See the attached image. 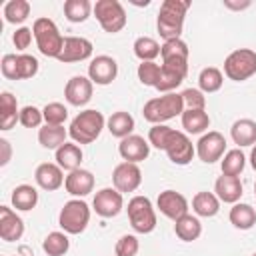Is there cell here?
Wrapping results in <instances>:
<instances>
[{"label": "cell", "mask_w": 256, "mask_h": 256, "mask_svg": "<svg viewBox=\"0 0 256 256\" xmlns=\"http://www.w3.org/2000/svg\"><path fill=\"white\" fill-rule=\"evenodd\" d=\"M188 8H190V0H164L160 4L156 28H158V34L164 38V42L182 36Z\"/></svg>", "instance_id": "1"}, {"label": "cell", "mask_w": 256, "mask_h": 256, "mask_svg": "<svg viewBox=\"0 0 256 256\" xmlns=\"http://www.w3.org/2000/svg\"><path fill=\"white\" fill-rule=\"evenodd\" d=\"M106 128V118L100 110H94V108H88V110H82L78 112L70 126H68V136L72 138V142L76 144H92L100 134L102 130Z\"/></svg>", "instance_id": "2"}, {"label": "cell", "mask_w": 256, "mask_h": 256, "mask_svg": "<svg viewBox=\"0 0 256 256\" xmlns=\"http://www.w3.org/2000/svg\"><path fill=\"white\" fill-rule=\"evenodd\" d=\"M182 112H184V100H182V94L178 92H168V94L150 98L142 108L144 120H148L152 126L164 124L176 116H182Z\"/></svg>", "instance_id": "3"}, {"label": "cell", "mask_w": 256, "mask_h": 256, "mask_svg": "<svg viewBox=\"0 0 256 256\" xmlns=\"http://www.w3.org/2000/svg\"><path fill=\"white\" fill-rule=\"evenodd\" d=\"M32 32H34V40H36L40 54H44L46 58L58 60V56L62 54V48H64V36L60 34L54 20L44 18V16L36 18L32 24Z\"/></svg>", "instance_id": "4"}, {"label": "cell", "mask_w": 256, "mask_h": 256, "mask_svg": "<svg viewBox=\"0 0 256 256\" xmlns=\"http://www.w3.org/2000/svg\"><path fill=\"white\" fill-rule=\"evenodd\" d=\"M126 212H128V220H130V226H132L134 232L150 234L156 228L158 218H156V210H154L150 198H146V196H132L128 200Z\"/></svg>", "instance_id": "5"}, {"label": "cell", "mask_w": 256, "mask_h": 256, "mask_svg": "<svg viewBox=\"0 0 256 256\" xmlns=\"http://www.w3.org/2000/svg\"><path fill=\"white\" fill-rule=\"evenodd\" d=\"M88 222H90V206L82 198L68 200L58 214V224L66 234H82L88 228Z\"/></svg>", "instance_id": "6"}, {"label": "cell", "mask_w": 256, "mask_h": 256, "mask_svg": "<svg viewBox=\"0 0 256 256\" xmlns=\"http://www.w3.org/2000/svg\"><path fill=\"white\" fill-rule=\"evenodd\" d=\"M224 74L234 82H244L256 74V52L250 48H238L224 60Z\"/></svg>", "instance_id": "7"}, {"label": "cell", "mask_w": 256, "mask_h": 256, "mask_svg": "<svg viewBox=\"0 0 256 256\" xmlns=\"http://www.w3.org/2000/svg\"><path fill=\"white\" fill-rule=\"evenodd\" d=\"M94 16L100 22L102 30L108 34H116L126 26V10L118 0H98L94 4Z\"/></svg>", "instance_id": "8"}, {"label": "cell", "mask_w": 256, "mask_h": 256, "mask_svg": "<svg viewBox=\"0 0 256 256\" xmlns=\"http://www.w3.org/2000/svg\"><path fill=\"white\" fill-rule=\"evenodd\" d=\"M168 160L172 164H178V166H186L192 162L194 154H196V146L192 144V140L188 138L186 132H180V130H172L168 142H166V148H164Z\"/></svg>", "instance_id": "9"}, {"label": "cell", "mask_w": 256, "mask_h": 256, "mask_svg": "<svg viewBox=\"0 0 256 256\" xmlns=\"http://www.w3.org/2000/svg\"><path fill=\"white\" fill-rule=\"evenodd\" d=\"M226 154V138L218 130H208L196 142V156L204 164H214Z\"/></svg>", "instance_id": "10"}, {"label": "cell", "mask_w": 256, "mask_h": 256, "mask_svg": "<svg viewBox=\"0 0 256 256\" xmlns=\"http://www.w3.org/2000/svg\"><path fill=\"white\" fill-rule=\"evenodd\" d=\"M92 208L98 216L102 218H114L122 212L124 208V196L122 192H118L114 186L112 188H102L94 194V200H92Z\"/></svg>", "instance_id": "11"}, {"label": "cell", "mask_w": 256, "mask_h": 256, "mask_svg": "<svg viewBox=\"0 0 256 256\" xmlns=\"http://www.w3.org/2000/svg\"><path fill=\"white\" fill-rule=\"evenodd\" d=\"M112 184L118 192H134L142 184V170L134 162H120L112 170Z\"/></svg>", "instance_id": "12"}, {"label": "cell", "mask_w": 256, "mask_h": 256, "mask_svg": "<svg viewBox=\"0 0 256 256\" xmlns=\"http://www.w3.org/2000/svg\"><path fill=\"white\" fill-rule=\"evenodd\" d=\"M118 76V62L112 56L100 54L90 60L88 64V78L98 86H108Z\"/></svg>", "instance_id": "13"}, {"label": "cell", "mask_w": 256, "mask_h": 256, "mask_svg": "<svg viewBox=\"0 0 256 256\" xmlns=\"http://www.w3.org/2000/svg\"><path fill=\"white\" fill-rule=\"evenodd\" d=\"M94 82L88 76H72L64 86V98L70 106H86L92 100Z\"/></svg>", "instance_id": "14"}, {"label": "cell", "mask_w": 256, "mask_h": 256, "mask_svg": "<svg viewBox=\"0 0 256 256\" xmlns=\"http://www.w3.org/2000/svg\"><path fill=\"white\" fill-rule=\"evenodd\" d=\"M156 208L170 220H178L184 214H188V200L184 194L176 190H162L156 198Z\"/></svg>", "instance_id": "15"}, {"label": "cell", "mask_w": 256, "mask_h": 256, "mask_svg": "<svg viewBox=\"0 0 256 256\" xmlns=\"http://www.w3.org/2000/svg\"><path fill=\"white\" fill-rule=\"evenodd\" d=\"M118 154L124 162H142L148 158L150 154V142L144 138V136H138V134H130L126 138L120 140L118 144Z\"/></svg>", "instance_id": "16"}, {"label": "cell", "mask_w": 256, "mask_h": 256, "mask_svg": "<svg viewBox=\"0 0 256 256\" xmlns=\"http://www.w3.org/2000/svg\"><path fill=\"white\" fill-rule=\"evenodd\" d=\"M92 42L84 36H66L64 38V48L62 54L58 56L60 62L72 64V62H82L92 56Z\"/></svg>", "instance_id": "17"}, {"label": "cell", "mask_w": 256, "mask_h": 256, "mask_svg": "<svg viewBox=\"0 0 256 256\" xmlns=\"http://www.w3.org/2000/svg\"><path fill=\"white\" fill-rule=\"evenodd\" d=\"M64 188L70 196L74 198H84L94 190V174L86 168H78L68 172L66 180H64Z\"/></svg>", "instance_id": "18"}, {"label": "cell", "mask_w": 256, "mask_h": 256, "mask_svg": "<svg viewBox=\"0 0 256 256\" xmlns=\"http://www.w3.org/2000/svg\"><path fill=\"white\" fill-rule=\"evenodd\" d=\"M22 236H24V220L10 206H0V238L4 242H16Z\"/></svg>", "instance_id": "19"}, {"label": "cell", "mask_w": 256, "mask_h": 256, "mask_svg": "<svg viewBox=\"0 0 256 256\" xmlns=\"http://www.w3.org/2000/svg\"><path fill=\"white\" fill-rule=\"evenodd\" d=\"M34 180H36V184H38L42 190L54 192V190H58L60 186H64L66 176H64V170H62L58 164H54V162H42V164L36 168V172H34Z\"/></svg>", "instance_id": "20"}, {"label": "cell", "mask_w": 256, "mask_h": 256, "mask_svg": "<svg viewBox=\"0 0 256 256\" xmlns=\"http://www.w3.org/2000/svg\"><path fill=\"white\" fill-rule=\"evenodd\" d=\"M242 182L238 176H218L216 182H214V194L218 196L220 202L224 204H236L242 196Z\"/></svg>", "instance_id": "21"}, {"label": "cell", "mask_w": 256, "mask_h": 256, "mask_svg": "<svg viewBox=\"0 0 256 256\" xmlns=\"http://www.w3.org/2000/svg\"><path fill=\"white\" fill-rule=\"evenodd\" d=\"M54 158H56V164H58L62 170L72 172V170H78V168H80L84 154H82V148H80L76 142H66V144H62V146L56 150Z\"/></svg>", "instance_id": "22"}, {"label": "cell", "mask_w": 256, "mask_h": 256, "mask_svg": "<svg viewBox=\"0 0 256 256\" xmlns=\"http://www.w3.org/2000/svg\"><path fill=\"white\" fill-rule=\"evenodd\" d=\"M20 122V108L16 96L10 92L0 94V130H10Z\"/></svg>", "instance_id": "23"}, {"label": "cell", "mask_w": 256, "mask_h": 256, "mask_svg": "<svg viewBox=\"0 0 256 256\" xmlns=\"http://www.w3.org/2000/svg\"><path fill=\"white\" fill-rule=\"evenodd\" d=\"M134 126H136V122H134L132 114H130V112H124V110L112 112V114L108 116V120H106L108 132H110L114 138H120V140L126 138V136H130L132 130H134Z\"/></svg>", "instance_id": "24"}, {"label": "cell", "mask_w": 256, "mask_h": 256, "mask_svg": "<svg viewBox=\"0 0 256 256\" xmlns=\"http://www.w3.org/2000/svg\"><path fill=\"white\" fill-rule=\"evenodd\" d=\"M192 210L196 216H202V218H212L220 212V200L214 192H196L194 198H192Z\"/></svg>", "instance_id": "25"}, {"label": "cell", "mask_w": 256, "mask_h": 256, "mask_svg": "<svg viewBox=\"0 0 256 256\" xmlns=\"http://www.w3.org/2000/svg\"><path fill=\"white\" fill-rule=\"evenodd\" d=\"M230 136L234 140V144H238V148L242 146H254L256 144V122L250 118H240L232 124L230 128Z\"/></svg>", "instance_id": "26"}, {"label": "cell", "mask_w": 256, "mask_h": 256, "mask_svg": "<svg viewBox=\"0 0 256 256\" xmlns=\"http://www.w3.org/2000/svg\"><path fill=\"white\" fill-rule=\"evenodd\" d=\"M230 224L238 230H250L256 224V210L246 202H236L230 208Z\"/></svg>", "instance_id": "27"}, {"label": "cell", "mask_w": 256, "mask_h": 256, "mask_svg": "<svg viewBox=\"0 0 256 256\" xmlns=\"http://www.w3.org/2000/svg\"><path fill=\"white\" fill-rule=\"evenodd\" d=\"M174 234L182 242H194V240H198L200 234H202V224H200L198 216L184 214L182 218H178L174 222Z\"/></svg>", "instance_id": "28"}, {"label": "cell", "mask_w": 256, "mask_h": 256, "mask_svg": "<svg viewBox=\"0 0 256 256\" xmlns=\"http://www.w3.org/2000/svg\"><path fill=\"white\" fill-rule=\"evenodd\" d=\"M66 136H68V130L64 126H50V124H44L40 130H38V142L42 148L46 150H58L62 144H66Z\"/></svg>", "instance_id": "29"}, {"label": "cell", "mask_w": 256, "mask_h": 256, "mask_svg": "<svg viewBox=\"0 0 256 256\" xmlns=\"http://www.w3.org/2000/svg\"><path fill=\"white\" fill-rule=\"evenodd\" d=\"M180 120L188 134H204L210 128V116L206 110H184Z\"/></svg>", "instance_id": "30"}, {"label": "cell", "mask_w": 256, "mask_h": 256, "mask_svg": "<svg viewBox=\"0 0 256 256\" xmlns=\"http://www.w3.org/2000/svg\"><path fill=\"white\" fill-rule=\"evenodd\" d=\"M10 200H12V206L16 210L28 212V210L36 208V204H38V190L32 184H20L12 190Z\"/></svg>", "instance_id": "31"}, {"label": "cell", "mask_w": 256, "mask_h": 256, "mask_svg": "<svg viewBox=\"0 0 256 256\" xmlns=\"http://www.w3.org/2000/svg\"><path fill=\"white\" fill-rule=\"evenodd\" d=\"M92 12H94V6L90 4V0H66L64 2V16L72 24L86 22Z\"/></svg>", "instance_id": "32"}, {"label": "cell", "mask_w": 256, "mask_h": 256, "mask_svg": "<svg viewBox=\"0 0 256 256\" xmlns=\"http://www.w3.org/2000/svg\"><path fill=\"white\" fill-rule=\"evenodd\" d=\"M224 84V74L220 68L216 66H206L200 70L198 74V88L204 92V94H212V92H218Z\"/></svg>", "instance_id": "33"}, {"label": "cell", "mask_w": 256, "mask_h": 256, "mask_svg": "<svg viewBox=\"0 0 256 256\" xmlns=\"http://www.w3.org/2000/svg\"><path fill=\"white\" fill-rule=\"evenodd\" d=\"M132 48H134L136 58H140V62H154L160 56V50H162V46L150 36H138L134 40Z\"/></svg>", "instance_id": "34"}, {"label": "cell", "mask_w": 256, "mask_h": 256, "mask_svg": "<svg viewBox=\"0 0 256 256\" xmlns=\"http://www.w3.org/2000/svg\"><path fill=\"white\" fill-rule=\"evenodd\" d=\"M244 166H246V156H244V152L240 148L228 150L222 156V160H220L222 174H226V176H240L242 170H244Z\"/></svg>", "instance_id": "35"}, {"label": "cell", "mask_w": 256, "mask_h": 256, "mask_svg": "<svg viewBox=\"0 0 256 256\" xmlns=\"http://www.w3.org/2000/svg\"><path fill=\"white\" fill-rule=\"evenodd\" d=\"M42 250L48 254V256H64L68 250H70V240H68V234L66 232H50L44 240H42Z\"/></svg>", "instance_id": "36"}, {"label": "cell", "mask_w": 256, "mask_h": 256, "mask_svg": "<svg viewBox=\"0 0 256 256\" xmlns=\"http://www.w3.org/2000/svg\"><path fill=\"white\" fill-rule=\"evenodd\" d=\"M2 14L8 24H22L30 16V2L28 0H10L4 4Z\"/></svg>", "instance_id": "37"}, {"label": "cell", "mask_w": 256, "mask_h": 256, "mask_svg": "<svg viewBox=\"0 0 256 256\" xmlns=\"http://www.w3.org/2000/svg\"><path fill=\"white\" fill-rule=\"evenodd\" d=\"M188 54H190L188 44L182 38L166 40L162 44V50H160L162 60H188Z\"/></svg>", "instance_id": "38"}, {"label": "cell", "mask_w": 256, "mask_h": 256, "mask_svg": "<svg viewBox=\"0 0 256 256\" xmlns=\"http://www.w3.org/2000/svg\"><path fill=\"white\" fill-rule=\"evenodd\" d=\"M44 114V124L50 126H64V122L68 120V108L62 102H48L42 108Z\"/></svg>", "instance_id": "39"}, {"label": "cell", "mask_w": 256, "mask_h": 256, "mask_svg": "<svg viewBox=\"0 0 256 256\" xmlns=\"http://www.w3.org/2000/svg\"><path fill=\"white\" fill-rule=\"evenodd\" d=\"M160 78H158V84H156V90L158 92H162V94H168V92H174L182 82H184V76H180V74H176V72H172V70H168V68H164L162 64H160Z\"/></svg>", "instance_id": "40"}, {"label": "cell", "mask_w": 256, "mask_h": 256, "mask_svg": "<svg viewBox=\"0 0 256 256\" xmlns=\"http://www.w3.org/2000/svg\"><path fill=\"white\" fill-rule=\"evenodd\" d=\"M160 70H162V68H160V64H156V62H140L136 74H138V80H140L144 86L156 88L158 78H160Z\"/></svg>", "instance_id": "41"}, {"label": "cell", "mask_w": 256, "mask_h": 256, "mask_svg": "<svg viewBox=\"0 0 256 256\" xmlns=\"http://www.w3.org/2000/svg\"><path fill=\"white\" fill-rule=\"evenodd\" d=\"M138 250H140V242L134 234H122L116 240V246H114L116 256H136Z\"/></svg>", "instance_id": "42"}, {"label": "cell", "mask_w": 256, "mask_h": 256, "mask_svg": "<svg viewBox=\"0 0 256 256\" xmlns=\"http://www.w3.org/2000/svg\"><path fill=\"white\" fill-rule=\"evenodd\" d=\"M182 94L184 110H206V96L200 88H186Z\"/></svg>", "instance_id": "43"}, {"label": "cell", "mask_w": 256, "mask_h": 256, "mask_svg": "<svg viewBox=\"0 0 256 256\" xmlns=\"http://www.w3.org/2000/svg\"><path fill=\"white\" fill-rule=\"evenodd\" d=\"M172 130L174 128H170L166 124H154L148 130V142H150V146H154L158 150H164L166 148V142H168V138L172 134Z\"/></svg>", "instance_id": "44"}, {"label": "cell", "mask_w": 256, "mask_h": 256, "mask_svg": "<svg viewBox=\"0 0 256 256\" xmlns=\"http://www.w3.org/2000/svg\"><path fill=\"white\" fill-rule=\"evenodd\" d=\"M38 60L30 54H18V80H28L38 74Z\"/></svg>", "instance_id": "45"}, {"label": "cell", "mask_w": 256, "mask_h": 256, "mask_svg": "<svg viewBox=\"0 0 256 256\" xmlns=\"http://www.w3.org/2000/svg\"><path fill=\"white\" fill-rule=\"evenodd\" d=\"M42 122H44V114L40 108H36L32 104L20 108V124L24 128H38Z\"/></svg>", "instance_id": "46"}, {"label": "cell", "mask_w": 256, "mask_h": 256, "mask_svg": "<svg viewBox=\"0 0 256 256\" xmlns=\"http://www.w3.org/2000/svg\"><path fill=\"white\" fill-rule=\"evenodd\" d=\"M0 68H2L4 78L18 80V54H4L2 62H0Z\"/></svg>", "instance_id": "47"}, {"label": "cell", "mask_w": 256, "mask_h": 256, "mask_svg": "<svg viewBox=\"0 0 256 256\" xmlns=\"http://www.w3.org/2000/svg\"><path fill=\"white\" fill-rule=\"evenodd\" d=\"M32 36H34L32 28H28V26L16 28V32L12 34V42H14L16 50H26L30 46V42H32Z\"/></svg>", "instance_id": "48"}, {"label": "cell", "mask_w": 256, "mask_h": 256, "mask_svg": "<svg viewBox=\"0 0 256 256\" xmlns=\"http://www.w3.org/2000/svg\"><path fill=\"white\" fill-rule=\"evenodd\" d=\"M162 66L180 74V76H184V78L188 74V60H162Z\"/></svg>", "instance_id": "49"}, {"label": "cell", "mask_w": 256, "mask_h": 256, "mask_svg": "<svg viewBox=\"0 0 256 256\" xmlns=\"http://www.w3.org/2000/svg\"><path fill=\"white\" fill-rule=\"evenodd\" d=\"M12 158V146L6 138H0V166H6Z\"/></svg>", "instance_id": "50"}, {"label": "cell", "mask_w": 256, "mask_h": 256, "mask_svg": "<svg viewBox=\"0 0 256 256\" xmlns=\"http://www.w3.org/2000/svg\"><path fill=\"white\" fill-rule=\"evenodd\" d=\"M250 0H224V8H228V10H246V8H250Z\"/></svg>", "instance_id": "51"}, {"label": "cell", "mask_w": 256, "mask_h": 256, "mask_svg": "<svg viewBox=\"0 0 256 256\" xmlns=\"http://www.w3.org/2000/svg\"><path fill=\"white\" fill-rule=\"evenodd\" d=\"M250 166L256 170V144L252 146V152H250Z\"/></svg>", "instance_id": "52"}, {"label": "cell", "mask_w": 256, "mask_h": 256, "mask_svg": "<svg viewBox=\"0 0 256 256\" xmlns=\"http://www.w3.org/2000/svg\"><path fill=\"white\" fill-rule=\"evenodd\" d=\"M254 196H256V182H254Z\"/></svg>", "instance_id": "53"}, {"label": "cell", "mask_w": 256, "mask_h": 256, "mask_svg": "<svg viewBox=\"0 0 256 256\" xmlns=\"http://www.w3.org/2000/svg\"><path fill=\"white\" fill-rule=\"evenodd\" d=\"M252 256H256V252H254V254H252Z\"/></svg>", "instance_id": "54"}, {"label": "cell", "mask_w": 256, "mask_h": 256, "mask_svg": "<svg viewBox=\"0 0 256 256\" xmlns=\"http://www.w3.org/2000/svg\"><path fill=\"white\" fill-rule=\"evenodd\" d=\"M14 256H18V254H14Z\"/></svg>", "instance_id": "55"}]
</instances>
